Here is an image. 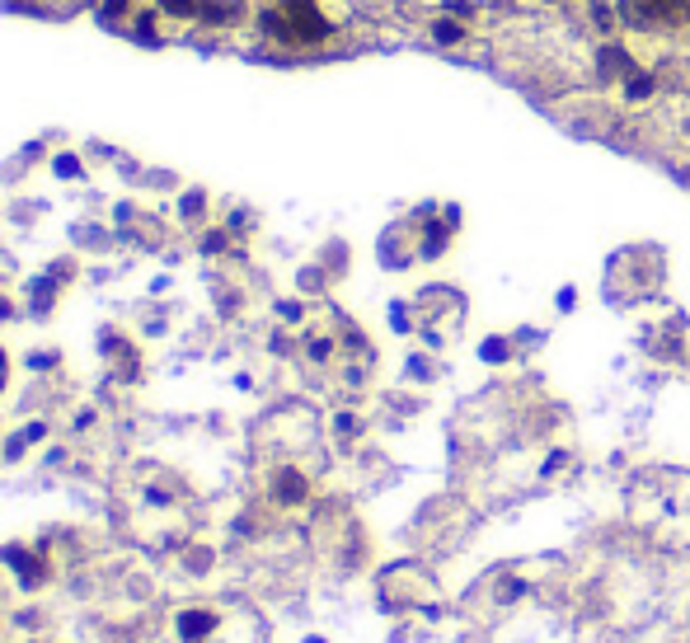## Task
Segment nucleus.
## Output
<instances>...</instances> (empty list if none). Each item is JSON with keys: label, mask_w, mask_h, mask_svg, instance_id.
Returning <instances> with one entry per match:
<instances>
[{"label": "nucleus", "mask_w": 690, "mask_h": 643, "mask_svg": "<svg viewBox=\"0 0 690 643\" xmlns=\"http://www.w3.org/2000/svg\"><path fill=\"white\" fill-rule=\"evenodd\" d=\"M597 66H601V80H629L639 71V62L629 57L625 47H601L597 52Z\"/></svg>", "instance_id": "f257e3e1"}, {"label": "nucleus", "mask_w": 690, "mask_h": 643, "mask_svg": "<svg viewBox=\"0 0 690 643\" xmlns=\"http://www.w3.org/2000/svg\"><path fill=\"white\" fill-rule=\"evenodd\" d=\"M428 38L432 43H442V47H460L465 38H470V29H465L456 15H442V19H432L428 24Z\"/></svg>", "instance_id": "f03ea898"}, {"label": "nucleus", "mask_w": 690, "mask_h": 643, "mask_svg": "<svg viewBox=\"0 0 690 643\" xmlns=\"http://www.w3.org/2000/svg\"><path fill=\"white\" fill-rule=\"evenodd\" d=\"M653 94H658V80L648 76V71H634V76L625 80V104H648V99H653Z\"/></svg>", "instance_id": "7ed1b4c3"}, {"label": "nucleus", "mask_w": 690, "mask_h": 643, "mask_svg": "<svg viewBox=\"0 0 690 643\" xmlns=\"http://www.w3.org/2000/svg\"><path fill=\"white\" fill-rule=\"evenodd\" d=\"M587 15H592V29L597 33H615L620 29V10L611 0H587Z\"/></svg>", "instance_id": "20e7f679"}, {"label": "nucleus", "mask_w": 690, "mask_h": 643, "mask_svg": "<svg viewBox=\"0 0 690 643\" xmlns=\"http://www.w3.org/2000/svg\"><path fill=\"white\" fill-rule=\"evenodd\" d=\"M160 19H165V10H160V5H151V10H137V15H132V33H137V38H160Z\"/></svg>", "instance_id": "39448f33"}, {"label": "nucleus", "mask_w": 690, "mask_h": 643, "mask_svg": "<svg viewBox=\"0 0 690 643\" xmlns=\"http://www.w3.org/2000/svg\"><path fill=\"white\" fill-rule=\"evenodd\" d=\"M155 5H160L169 19H198V10H202V0H155Z\"/></svg>", "instance_id": "423d86ee"}, {"label": "nucleus", "mask_w": 690, "mask_h": 643, "mask_svg": "<svg viewBox=\"0 0 690 643\" xmlns=\"http://www.w3.org/2000/svg\"><path fill=\"white\" fill-rule=\"evenodd\" d=\"M536 5H564V0H536Z\"/></svg>", "instance_id": "0eeeda50"}, {"label": "nucleus", "mask_w": 690, "mask_h": 643, "mask_svg": "<svg viewBox=\"0 0 690 643\" xmlns=\"http://www.w3.org/2000/svg\"><path fill=\"white\" fill-rule=\"evenodd\" d=\"M0 381H5V357H0Z\"/></svg>", "instance_id": "6e6552de"}]
</instances>
